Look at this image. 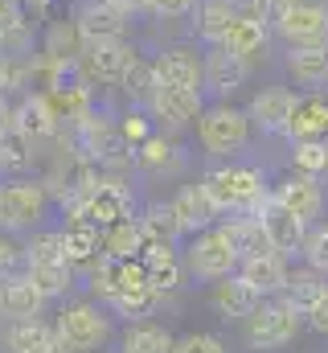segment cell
<instances>
[{"label":"cell","mask_w":328,"mask_h":353,"mask_svg":"<svg viewBox=\"0 0 328 353\" xmlns=\"http://www.w3.org/2000/svg\"><path fill=\"white\" fill-rule=\"evenodd\" d=\"M54 329H58L62 345L70 353H90L111 337V321H107L103 304H94V300H74V304H66V308L54 316Z\"/></svg>","instance_id":"52a82bcc"},{"label":"cell","mask_w":328,"mask_h":353,"mask_svg":"<svg viewBox=\"0 0 328 353\" xmlns=\"http://www.w3.org/2000/svg\"><path fill=\"white\" fill-rule=\"evenodd\" d=\"M214 201L218 214H258L267 201H271V181L258 165H250L243 157L234 161H214L205 173L197 176Z\"/></svg>","instance_id":"6da1fadb"},{"label":"cell","mask_w":328,"mask_h":353,"mask_svg":"<svg viewBox=\"0 0 328 353\" xmlns=\"http://www.w3.org/2000/svg\"><path fill=\"white\" fill-rule=\"evenodd\" d=\"M193 8H197V0H148L152 21H189Z\"/></svg>","instance_id":"b9f144b4"},{"label":"cell","mask_w":328,"mask_h":353,"mask_svg":"<svg viewBox=\"0 0 328 353\" xmlns=\"http://www.w3.org/2000/svg\"><path fill=\"white\" fill-rule=\"evenodd\" d=\"M172 329L161 321H127L123 337H119V353H172Z\"/></svg>","instance_id":"83f0119b"},{"label":"cell","mask_w":328,"mask_h":353,"mask_svg":"<svg viewBox=\"0 0 328 353\" xmlns=\"http://www.w3.org/2000/svg\"><path fill=\"white\" fill-rule=\"evenodd\" d=\"M12 128V103H8V94H0V136Z\"/></svg>","instance_id":"ee69618b"},{"label":"cell","mask_w":328,"mask_h":353,"mask_svg":"<svg viewBox=\"0 0 328 353\" xmlns=\"http://www.w3.org/2000/svg\"><path fill=\"white\" fill-rule=\"evenodd\" d=\"M140 251H144L140 218H123L115 226H103V239H99V255L103 259H136Z\"/></svg>","instance_id":"f1b7e54d"},{"label":"cell","mask_w":328,"mask_h":353,"mask_svg":"<svg viewBox=\"0 0 328 353\" xmlns=\"http://www.w3.org/2000/svg\"><path fill=\"white\" fill-rule=\"evenodd\" d=\"M193 128H197V144H201V152L209 161H234L254 140V123H250L246 107H234L230 99L205 103V111H201V119Z\"/></svg>","instance_id":"7a4b0ae2"},{"label":"cell","mask_w":328,"mask_h":353,"mask_svg":"<svg viewBox=\"0 0 328 353\" xmlns=\"http://www.w3.org/2000/svg\"><path fill=\"white\" fill-rule=\"evenodd\" d=\"M271 197L279 201V205H287L300 222H320L325 218V185H320V176H308V173H291L287 176H279L275 185H271Z\"/></svg>","instance_id":"8fae6325"},{"label":"cell","mask_w":328,"mask_h":353,"mask_svg":"<svg viewBox=\"0 0 328 353\" xmlns=\"http://www.w3.org/2000/svg\"><path fill=\"white\" fill-rule=\"evenodd\" d=\"M172 353H226V341L218 333H205V329H193V333H181L172 341Z\"/></svg>","instance_id":"ab89813d"},{"label":"cell","mask_w":328,"mask_h":353,"mask_svg":"<svg viewBox=\"0 0 328 353\" xmlns=\"http://www.w3.org/2000/svg\"><path fill=\"white\" fill-rule=\"evenodd\" d=\"M205 94L197 87H172V83H156L152 90V99H148V111H152V119H161L168 132H176V128H189V123H197L201 119V111H205Z\"/></svg>","instance_id":"30bf717a"},{"label":"cell","mask_w":328,"mask_h":353,"mask_svg":"<svg viewBox=\"0 0 328 353\" xmlns=\"http://www.w3.org/2000/svg\"><path fill=\"white\" fill-rule=\"evenodd\" d=\"M325 292H328V275L325 271H316V267H308V263L287 271V288H283V296H287L300 312H308Z\"/></svg>","instance_id":"1f68e13d"},{"label":"cell","mask_w":328,"mask_h":353,"mask_svg":"<svg viewBox=\"0 0 328 353\" xmlns=\"http://www.w3.org/2000/svg\"><path fill=\"white\" fill-rule=\"evenodd\" d=\"M74 25L82 37H127L136 17L127 8H119L115 0H86L74 12Z\"/></svg>","instance_id":"e0dca14e"},{"label":"cell","mask_w":328,"mask_h":353,"mask_svg":"<svg viewBox=\"0 0 328 353\" xmlns=\"http://www.w3.org/2000/svg\"><path fill=\"white\" fill-rule=\"evenodd\" d=\"M164 304V296L152 288V283H144V288H132V292H123V296H115V312L119 316H127V321H148V316H156V308Z\"/></svg>","instance_id":"e575fe53"},{"label":"cell","mask_w":328,"mask_h":353,"mask_svg":"<svg viewBox=\"0 0 328 353\" xmlns=\"http://www.w3.org/2000/svg\"><path fill=\"white\" fill-rule=\"evenodd\" d=\"M99 239H103V226H94L90 218H66L62 226V243H66V259L86 271V267L99 259Z\"/></svg>","instance_id":"4316f807"},{"label":"cell","mask_w":328,"mask_h":353,"mask_svg":"<svg viewBox=\"0 0 328 353\" xmlns=\"http://www.w3.org/2000/svg\"><path fill=\"white\" fill-rule=\"evenodd\" d=\"M243 325H246V345L254 353H279L304 333V312L287 296H263L258 308Z\"/></svg>","instance_id":"277c9868"},{"label":"cell","mask_w":328,"mask_h":353,"mask_svg":"<svg viewBox=\"0 0 328 353\" xmlns=\"http://www.w3.org/2000/svg\"><path fill=\"white\" fill-rule=\"evenodd\" d=\"M271 33L283 46H320V41H328V0H287L275 12Z\"/></svg>","instance_id":"ba28073f"},{"label":"cell","mask_w":328,"mask_h":353,"mask_svg":"<svg viewBox=\"0 0 328 353\" xmlns=\"http://www.w3.org/2000/svg\"><path fill=\"white\" fill-rule=\"evenodd\" d=\"M132 37H82L79 50V74L86 87H119L127 66L136 62Z\"/></svg>","instance_id":"8992f818"},{"label":"cell","mask_w":328,"mask_h":353,"mask_svg":"<svg viewBox=\"0 0 328 353\" xmlns=\"http://www.w3.org/2000/svg\"><path fill=\"white\" fill-rule=\"evenodd\" d=\"M119 90H123V99H127L132 107H148V99H152V90H156V66H152V58L136 54V62L127 66Z\"/></svg>","instance_id":"836d02e7"},{"label":"cell","mask_w":328,"mask_h":353,"mask_svg":"<svg viewBox=\"0 0 328 353\" xmlns=\"http://www.w3.org/2000/svg\"><path fill=\"white\" fill-rule=\"evenodd\" d=\"M189 165V152L181 140H172L168 132H152L140 148H136V169L140 173H152V176H164V173H181Z\"/></svg>","instance_id":"7402d4cb"},{"label":"cell","mask_w":328,"mask_h":353,"mask_svg":"<svg viewBox=\"0 0 328 353\" xmlns=\"http://www.w3.org/2000/svg\"><path fill=\"white\" fill-rule=\"evenodd\" d=\"M226 230H230V239H234V247H238L243 259H254V255L275 251L271 239H267V230H263V222H258V214H234V218L226 222Z\"/></svg>","instance_id":"d6a6232c"},{"label":"cell","mask_w":328,"mask_h":353,"mask_svg":"<svg viewBox=\"0 0 328 353\" xmlns=\"http://www.w3.org/2000/svg\"><path fill=\"white\" fill-rule=\"evenodd\" d=\"M291 169L308 176H328V140H296L291 144Z\"/></svg>","instance_id":"d590c367"},{"label":"cell","mask_w":328,"mask_h":353,"mask_svg":"<svg viewBox=\"0 0 328 353\" xmlns=\"http://www.w3.org/2000/svg\"><path fill=\"white\" fill-rule=\"evenodd\" d=\"M238 8H243V0H197V8L189 17V41H197L201 50L222 46L230 25L238 21Z\"/></svg>","instance_id":"7c38bea8"},{"label":"cell","mask_w":328,"mask_h":353,"mask_svg":"<svg viewBox=\"0 0 328 353\" xmlns=\"http://www.w3.org/2000/svg\"><path fill=\"white\" fill-rule=\"evenodd\" d=\"M271 37H275V33H271V25H267V21H263V17H258V12H254V8L243 0L238 21L230 25V33H226V41H222V46H226L230 54H238L243 62H250V66H254L258 58H267Z\"/></svg>","instance_id":"9a60e30c"},{"label":"cell","mask_w":328,"mask_h":353,"mask_svg":"<svg viewBox=\"0 0 328 353\" xmlns=\"http://www.w3.org/2000/svg\"><path fill=\"white\" fill-rule=\"evenodd\" d=\"M152 66H156V83L201 90V46L197 41H168L152 58Z\"/></svg>","instance_id":"5bb4252c"},{"label":"cell","mask_w":328,"mask_h":353,"mask_svg":"<svg viewBox=\"0 0 328 353\" xmlns=\"http://www.w3.org/2000/svg\"><path fill=\"white\" fill-rule=\"evenodd\" d=\"M25 279L45 296V300H62L74 279H79V267L70 259H37V263H25Z\"/></svg>","instance_id":"484cf974"},{"label":"cell","mask_w":328,"mask_h":353,"mask_svg":"<svg viewBox=\"0 0 328 353\" xmlns=\"http://www.w3.org/2000/svg\"><path fill=\"white\" fill-rule=\"evenodd\" d=\"M168 205H172V214H176V222H181L185 239H189V234H197V230H205V226H214V222L222 218V214L214 210V201H209V193H205V185H201V181L181 185V189L168 197Z\"/></svg>","instance_id":"d6986e66"},{"label":"cell","mask_w":328,"mask_h":353,"mask_svg":"<svg viewBox=\"0 0 328 353\" xmlns=\"http://www.w3.org/2000/svg\"><path fill=\"white\" fill-rule=\"evenodd\" d=\"M54 210V197L45 181L37 176H0V230L8 234H33L45 226Z\"/></svg>","instance_id":"3957f363"},{"label":"cell","mask_w":328,"mask_h":353,"mask_svg":"<svg viewBox=\"0 0 328 353\" xmlns=\"http://www.w3.org/2000/svg\"><path fill=\"white\" fill-rule=\"evenodd\" d=\"M33 157H37V140L25 136L21 128H8L0 136V176H25L33 169Z\"/></svg>","instance_id":"f546056e"},{"label":"cell","mask_w":328,"mask_h":353,"mask_svg":"<svg viewBox=\"0 0 328 353\" xmlns=\"http://www.w3.org/2000/svg\"><path fill=\"white\" fill-rule=\"evenodd\" d=\"M185 279V259L172 255V259H161V263H148V283L161 292V296H172Z\"/></svg>","instance_id":"f35d334b"},{"label":"cell","mask_w":328,"mask_h":353,"mask_svg":"<svg viewBox=\"0 0 328 353\" xmlns=\"http://www.w3.org/2000/svg\"><path fill=\"white\" fill-rule=\"evenodd\" d=\"M181 259H185V271H189V275H197V279H205V283H218V279L234 275L238 263H243V255H238V247H234L226 222H222V226L214 222V226L189 234Z\"/></svg>","instance_id":"5b68a950"},{"label":"cell","mask_w":328,"mask_h":353,"mask_svg":"<svg viewBox=\"0 0 328 353\" xmlns=\"http://www.w3.org/2000/svg\"><path fill=\"white\" fill-rule=\"evenodd\" d=\"M70 4H86V0H70Z\"/></svg>","instance_id":"7dc6e473"},{"label":"cell","mask_w":328,"mask_h":353,"mask_svg":"<svg viewBox=\"0 0 328 353\" xmlns=\"http://www.w3.org/2000/svg\"><path fill=\"white\" fill-rule=\"evenodd\" d=\"M119 8H127L132 17H148V0H115Z\"/></svg>","instance_id":"f6af8a7d"},{"label":"cell","mask_w":328,"mask_h":353,"mask_svg":"<svg viewBox=\"0 0 328 353\" xmlns=\"http://www.w3.org/2000/svg\"><path fill=\"white\" fill-rule=\"evenodd\" d=\"M258 222H263V230H267V239H271V247L283 255V259H291V255H300V243H304V230H308V222H300L287 205H279L275 197L258 210Z\"/></svg>","instance_id":"ffe728a7"},{"label":"cell","mask_w":328,"mask_h":353,"mask_svg":"<svg viewBox=\"0 0 328 353\" xmlns=\"http://www.w3.org/2000/svg\"><path fill=\"white\" fill-rule=\"evenodd\" d=\"M115 128H119V136H123L132 148H140V144L156 132V119H152V111H148V107H132V103H127V111L115 119Z\"/></svg>","instance_id":"8d00e7d4"},{"label":"cell","mask_w":328,"mask_h":353,"mask_svg":"<svg viewBox=\"0 0 328 353\" xmlns=\"http://www.w3.org/2000/svg\"><path fill=\"white\" fill-rule=\"evenodd\" d=\"M140 230H144V243H181L185 239V230H181V222H176V214H172V205L168 201H148L140 214Z\"/></svg>","instance_id":"4dcf8cb0"},{"label":"cell","mask_w":328,"mask_h":353,"mask_svg":"<svg viewBox=\"0 0 328 353\" xmlns=\"http://www.w3.org/2000/svg\"><path fill=\"white\" fill-rule=\"evenodd\" d=\"M246 79H250V62H243L238 54H230L226 46L201 50V94L209 103L230 99L234 90L246 87Z\"/></svg>","instance_id":"9c48e42d"},{"label":"cell","mask_w":328,"mask_h":353,"mask_svg":"<svg viewBox=\"0 0 328 353\" xmlns=\"http://www.w3.org/2000/svg\"><path fill=\"white\" fill-rule=\"evenodd\" d=\"M283 66H287L296 87L328 90V41H320V46H287Z\"/></svg>","instance_id":"44dd1931"},{"label":"cell","mask_w":328,"mask_h":353,"mask_svg":"<svg viewBox=\"0 0 328 353\" xmlns=\"http://www.w3.org/2000/svg\"><path fill=\"white\" fill-rule=\"evenodd\" d=\"M25 271V243H17V234L0 230V279Z\"/></svg>","instance_id":"60d3db41"},{"label":"cell","mask_w":328,"mask_h":353,"mask_svg":"<svg viewBox=\"0 0 328 353\" xmlns=\"http://www.w3.org/2000/svg\"><path fill=\"white\" fill-rule=\"evenodd\" d=\"M283 140H328V90H300Z\"/></svg>","instance_id":"2e32d148"},{"label":"cell","mask_w":328,"mask_h":353,"mask_svg":"<svg viewBox=\"0 0 328 353\" xmlns=\"http://www.w3.org/2000/svg\"><path fill=\"white\" fill-rule=\"evenodd\" d=\"M300 259L316 271L328 275V222H312L304 230V243H300Z\"/></svg>","instance_id":"74e56055"},{"label":"cell","mask_w":328,"mask_h":353,"mask_svg":"<svg viewBox=\"0 0 328 353\" xmlns=\"http://www.w3.org/2000/svg\"><path fill=\"white\" fill-rule=\"evenodd\" d=\"M17 4H21L25 12H45V8H50L54 0H17Z\"/></svg>","instance_id":"bcb514c9"},{"label":"cell","mask_w":328,"mask_h":353,"mask_svg":"<svg viewBox=\"0 0 328 353\" xmlns=\"http://www.w3.org/2000/svg\"><path fill=\"white\" fill-rule=\"evenodd\" d=\"M296 99H300V90H291V87H263V90L250 94L246 115H250V123H254L263 136H283Z\"/></svg>","instance_id":"4fadbf2b"},{"label":"cell","mask_w":328,"mask_h":353,"mask_svg":"<svg viewBox=\"0 0 328 353\" xmlns=\"http://www.w3.org/2000/svg\"><path fill=\"white\" fill-rule=\"evenodd\" d=\"M258 300H263V296L246 283L238 271L226 275V279H218V283L209 288V308H214L222 321H246V316L258 308Z\"/></svg>","instance_id":"603a6c76"},{"label":"cell","mask_w":328,"mask_h":353,"mask_svg":"<svg viewBox=\"0 0 328 353\" xmlns=\"http://www.w3.org/2000/svg\"><path fill=\"white\" fill-rule=\"evenodd\" d=\"M4 345H8V353H70L62 345L54 321H41V316L37 321H12L4 333Z\"/></svg>","instance_id":"cb8c5ba5"},{"label":"cell","mask_w":328,"mask_h":353,"mask_svg":"<svg viewBox=\"0 0 328 353\" xmlns=\"http://www.w3.org/2000/svg\"><path fill=\"white\" fill-rule=\"evenodd\" d=\"M45 296L25 279V271H17V275H4L0 279V321H37V316H45Z\"/></svg>","instance_id":"ac0fdd59"},{"label":"cell","mask_w":328,"mask_h":353,"mask_svg":"<svg viewBox=\"0 0 328 353\" xmlns=\"http://www.w3.org/2000/svg\"><path fill=\"white\" fill-rule=\"evenodd\" d=\"M287 271H291V263L279 251H267V255H254V259H243L238 263V275H243L258 296H283Z\"/></svg>","instance_id":"d4e9b609"},{"label":"cell","mask_w":328,"mask_h":353,"mask_svg":"<svg viewBox=\"0 0 328 353\" xmlns=\"http://www.w3.org/2000/svg\"><path fill=\"white\" fill-rule=\"evenodd\" d=\"M304 325L312 329V333H320V337H328V292L304 312Z\"/></svg>","instance_id":"7bdbcfd3"}]
</instances>
